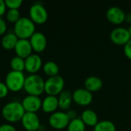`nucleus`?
I'll list each match as a JSON object with an SVG mask.
<instances>
[{"mask_svg":"<svg viewBox=\"0 0 131 131\" xmlns=\"http://www.w3.org/2000/svg\"><path fill=\"white\" fill-rule=\"evenodd\" d=\"M25 113V111L21 103L18 101H12L6 104L2 111L3 118L11 123L21 121Z\"/></svg>","mask_w":131,"mask_h":131,"instance_id":"f257e3e1","label":"nucleus"},{"mask_svg":"<svg viewBox=\"0 0 131 131\" xmlns=\"http://www.w3.org/2000/svg\"><path fill=\"white\" fill-rule=\"evenodd\" d=\"M35 32V25L30 18L21 17L15 23L14 33L18 39H29Z\"/></svg>","mask_w":131,"mask_h":131,"instance_id":"f03ea898","label":"nucleus"},{"mask_svg":"<svg viewBox=\"0 0 131 131\" xmlns=\"http://www.w3.org/2000/svg\"><path fill=\"white\" fill-rule=\"evenodd\" d=\"M24 89L28 95L39 97L45 92V81L41 76L31 74L25 78Z\"/></svg>","mask_w":131,"mask_h":131,"instance_id":"7ed1b4c3","label":"nucleus"},{"mask_svg":"<svg viewBox=\"0 0 131 131\" xmlns=\"http://www.w3.org/2000/svg\"><path fill=\"white\" fill-rule=\"evenodd\" d=\"M25 76L23 72L11 71L5 77V84L9 91L17 92L24 88Z\"/></svg>","mask_w":131,"mask_h":131,"instance_id":"20e7f679","label":"nucleus"},{"mask_svg":"<svg viewBox=\"0 0 131 131\" xmlns=\"http://www.w3.org/2000/svg\"><path fill=\"white\" fill-rule=\"evenodd\" d=\"M64 80L61 75L49 77L45 81V92L48 95L57 96L64 91Z\"/></svg>","mask_w":131,"mask_h":131,"instance_id":"39448f33","label":"nucleus"},{"mask_svg":"<svg viewBox=\"0 0 131 131\" xmlns=\"http://www.w3.org/2000/svg\"><path fill=\"white\" fill-rule=\"evenodd\" d=\"M29 15L31 20L36 24L45 23L48 17L46 8L39 3H35L30 7Z\"/></svg>","mask_w":131,"mask_h":131,"instance_id":"423d86ee","label":"nucleus"},{"mask_svg":"<svg viewBox=\"0 0 131 131\" xmlns=\"http://www.w3.org/2000/svg\"><path fill=\"white\" fill-rule=\"evenodd\" d=\"M49 124L51 127L56 130H62L68 127L70 120L64 111H55L51 114L48 119Z\"/></svg>","mask_w":131,"mask_h":131,"instance_id":"0eeeda50","label":"nucleus"},{"mask_svg":"<svg viewBox=\"0 0 131 131\" xmlns=\"http://www.w3.org/2000/svg\"><path fill=\"white\" fill-rule=\"evenodd\" d=\"M110 38L111 41L117 45H125L131 39L128 28L124 27H117L114 28L111 34Z\"/></svg>","mask_w":131,"mask_h":131,"instance_id":"6e6552de","label":"nucleus"},{"mask_svg":"<svg viewBox=\"0 0 131 131\" xmlns=\"http://www.w3.org/2000/svg\"><path fill=\"white\" fill-rule=\"evenodd\" d=\"M73 101L80 106H88L93 101V94L84 88H78L73 93Z\"/></svg>","mask_w":131,"mask_h":131,"instance_id":"1a4fd4ad","label":"nucleus"},{"mask_svg":"<svg viewBox=\"0 0 131 131\" xmlns=\"http://www.w3.org/2000/svg\"><path fill=\"white\" fill-rule=\"evenodd\" d=\"M21 121L27 131H37L40 127V120L36 113L25 112Z\"/></svg>","mask_w":131,"mask_h":131,"instance_id":"9d476101","label":"nucleus"},{"mask_svg":"<svg viewBox=\"0 0 131 131\" xmlns=\"http://www.w3.org/2000/svg\"><path fill=\"white\" fill-rule=\"evenodd\" d=\"M21 104L25 112L36 113L41 108L42 101L38 96L28 95L23 99Z\"/></svg>","mask_w":131,"mask_h":131,"instance_id":"9b49d317","label":"nucleus"},{"mask_svg":"<svg viewBox=\"0 0 131 131\" xmlns=\"http://www.w3.org/2000/svg\"><path fill=\"white\" fill-rule=\"evenodd\" d=\"M125 15L126 13L124 11L118 6L110 7L106 12L107 18L108 21L115 25L123 23L125 19Z\"/></svg>","mask_w":131,"mask_h":131,"instance_id":"f8f14e48","label":"nucleus"},{"mask_svg":"<svg viewBox=\"0 0 131 131\" xmlns=\"http://www.w3.org/2000/svg\"><path fill=\"white\" fill-rule=\"evenodd\" d=\"M32 49L36 52H42L47 46V38L41 31H35L29 38Z\"/></svg>","mask_w":131,"mask_h":131,"instance_id":"ddd939ff","label":"nucleus"},{"mask_svg":"<svg viewBox=\"0 0 131 131\" xmlns=\"http://www.w3.org/2000/svg\"><path fill=\"white\" fill-rule=\"evenodd\" d=\"M16 56L21 58H27L31 54L32 48L29 39H18L14 48Z\"/></svg>","mask_w":131,"mask_h":131,"instance_id":"4468645a","label":"nucleus"},{"mask_svg":"<svg viewBox=\"0 0 131 131\" xmlns=\"http://www.w3.org/2000/svg\"><path fill=\"white\" fill-rule=\"evenodd\" d=\"M25 70L31 74H35L38 72L42 66L41 58L36 54H31L25 59Z\"/></svg>","mask_w":131,"mask_h":131,"instance_id":"2eb2a0df","label":"nucleus"},{"mask_svg":"<svg viewBox=\"0 0 131 131\" xmlns=\"http://www.w3.org/2000/svg\"><path fill=\"white\" fill-rule=\"evenodd\" d=\"M58 107L63 111L69 110L72 101H73V96L72 93L70 91L64 90L60 93L58 97Z\"/></svg>","mask_w":131,"mask_h":131,"instance_id":"dca6fc26","label":"nucleus"},{"mask_svg":"<svg viewBox=\"0 0 131 131\" xmlns=\"http://www.w3.org/2000/svg\"><path fill=\"white\" fill-rule=\"evenodd\" d=\"M58 107V100L56 96L48 95L42 101L41 109L45 113H54Z\"/></svg>","mask_w":131,"mask_h":131,"instance_id":"f3484780","label":"nucleus"},{"mask_svg":"<svg viewBox=\"0 0 131 131\" xmlns=\"http://www.w3.org/2000/svg\"><path fill=\"white\" fill-rule=\"evenodd\" d=\"M103 87L102 80L97 76H90L84 81V88L89 91L95 92L101 89Z\"/></svg>","mask_w":131,"mask_h":131,"instance_id":"a211bd4d","label":"nucleus"},{"mask_svg":"<svg viewBox=\"0 0 131 131\" xmlns=\"http://www.w3.org/2000/svg\"><path fill=\"white\" fill-rule=\"evenodd\" d=\"M82 121L85 124V125L90 127H94L98 123V117L96 112L91 109H87L82 112L81 116Z\"/></svg>","mask_w":131,"mask_h":131,"instance_id":"6ab92c4d","label":"nucleus"},{"mask_svg":"<svg viewBox=\"0 0 131 131\" xmlns=\"http://www.w3.org/2000/svg\"><path fill=\"white\" fill-rule=\"evenodd\" d=\"M18 40V38L14 33V31L8 32L2 38V41H1L2 46L6 50L14 49Z\"/></svg>","mask_w":131,"mask_h":131,"instance_id":"aec40b11","label":"nucleus"},{"mask_svg":"<svg viewBox=\"0 0 131 131\" xmlns=\"http://www.w3.org/2000/svg\"><path fill=\"white\" fill-rule=\"evenodd\" d=\"M43 71L49 77H53L58 75L59 74V67L58 64H56L54 61H48L45 63L43 65Z\"/></svg>","mask_w":131,"mask_h":131,"instance_id":"412c9836","label":"nucleus"},{"mask_svg":"<svg viewBox=\"0 0 131 131\" xmlns=\"http://www.w3.org/2000/svg\"><path fill=\"white\" fill-rule=\"evenodd\" d=\"M94 131H116V126L112 121L104 120L98 121L94 127Z\"/></svg>","mask_w":131,"mask_h":131,"instance_id":"4be33fe9","label":"nucleus"},{"mask_svg":"<svg viewBox=\"0 0 131 131\" xmlns=\"http://www.w3.org/2000/svg\"><path fill=\"white\" fill-rule=\"evenodd\" d=\"M68 131H85L86 125L82 121L81 117H78L76 119L69 122L68 126Z\"/></svg>","mask_w":131,"mask_h":131,"instance_id":"5701e85b","label":"nucleus"},{"mask_svg":"<svg viewBox=\"0 0 131 131\" xmlns=\"http://www.w3.org/2000/svg\"><path fill=\"white\" fill-rule=\"evenodd\" d=\"M10 66H11L12 71L22 72L25 68V59L21 58L18 56H15L12 58V60L10 61Z\"/></svg>","mask_w":131,"mask_h":131,"instance_id":"b1692460","label":"nucleus"},{"mask_svg":"<svg viewBox=\"0 0 131 131\" xmlns=\"http://www.w3.org/2000/svg\"><path fill=\"white\" fill-rule=\"evenodd\" d=\"M20 18L21 16L18 9H8V11L6 13L7 20L12 23H16Z\"/></svg>","mask_w":131,"mask_h":131,"instance_id":"393cba45","label":"nucleus"},{"mask_svg":"<svg viewBox=\"0 0 131 131\" xmlns=\"http://www.w3.org/2000/svg\"><path fill=\"white\" fill-rule=\"evenodd\" d=\"M5 2L6 7L9 9H18L22 4L21 0H5Z\"/></svg>","mask_w":131,"mask_h":131,"instance_id":"a878e982","label":"nucleus"},{"mask_svg":"<svg viewBox=\"0 0 131 131\" xmlns=\"http://www.w3.org/2000/svg\"><path fill=\"white\" fill-rule=\"evenodd\" d=\"M8 88L6 86L5 83L0 82V98H3L5 96H7L8 93Z\"/></svg>","mask_w":131,"mask_h":131,"instance_id":"bb28decb","label":"nucleus"},{"mask_svg":"<svg viewBox=\"0 0 131 131\" xmlns=\"http://www.w3.org/2000/svg\"><path fill=\"white\" fill-rule=\"evenodd\" d=\"M124 54L125 55L131 60V39L124 45Z\"/></svg>","mask_w":131,"mask_h":131,"instance_id":"cd10ccee","label":"nucleus"},{"mask_svg":"<svg viewBox=\"0 0 131 131\" xmlns=\"http://www.w3.org/2000/svg\"><path fill=\"white\" fill-rule=\"evenodd\" d=\"M0 131H17V130L12 124H5L0 126Z\"/></svg>","mask_w":131,"mask_h":131,"instance_id":"c85d7f7f","label":"nucleus"},{"mask_svg":"<svg viewBox=\"0 0 131 131\" xmlns=\"http://www.w3.org/2000/svg\"><path fill=\"white\" fill-rule=\"evenodd\" d=\"M7 29V26H6V23L5 21L2 18V17H0V35H4Z\"/></svg>","mask_w":131,"mask_h":131,"instance_id":"c756f323","label":"nucleus"},{"mask_svg":"<svg viewBox=\"0 0 131 131\" xmlns=\"http://www.w3.org/2000/svg\"><path fill=\"white\" fill-rule=\"evenodd\" d=\"M66 114H67V115H68V117L70 121H72V120L76 119V118L78 117L77 112H76L74 110H70V109H69V110H68V111L66 112Z\"/></svg>","mask_w":131,"mask_h":131,"instance_id":"7c9ffc66","label":"nucleus"},{"mask_svg":"<svg viewBox=\"0 0 131 131\" xmlns=\"http://www.w3.org/2000/svg\"><path fill=\"white\" fill-rule=\"evenodd\" d=\"M6 5H5V1L3 0H0V17L2 15H3L5 13V11H6Z\"/></svg>","mask_w":131,"mask_h":131,"instance_id":"2f4dec72","label":"nucleus"},{"mask_svg":"<svg viewBox=\"0 0 131 131\" xmlns=\"http://www.w3.org/2000/svg\"><path fill=\"white\" fill-rule=\"evenodd\" d=\"M124 21H126L127 23H129L130 25H131V12L126 13V15H125V19H124Z\"/></svg>","mask_w":131,"mask_h":131,"instance_id":"473e14b6","label":"nucleus"},{"mask_svg":"<svg viewBox=\"0 0 131 131\" xmlns=\"http://www.w3.org/2000/svg\"><path fill=\"white\" fill-rule=\"evenodd\" d=\"M128 31H129V33H130V35L131 37V25H130V27L128 28Z\"/></svg>","mask_w":131,"mask_h":131,"instance_id":"72a5a7b5","label":"nucleus"}]
</instances>
